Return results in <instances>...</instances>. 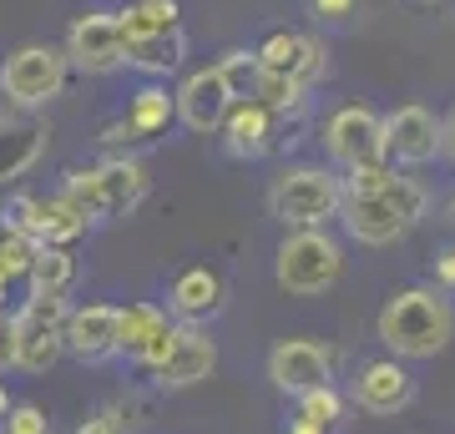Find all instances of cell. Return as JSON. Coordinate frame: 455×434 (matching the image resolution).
<instances>
[{
  "label": "cell",
  "mask_w": 455,
  "mask_h": 434,
  "mask_svg": "<svg viewBox=\"0 0 455 434\" xmlns=\"http://www.w3.org/2000/svg\"><path fill=\"white\" fill-rule=\"evenodd\" d=\"M374 334L395 359H435L455 338V304L440 288H400L385 298Z\"/></svg>",
  "instance_id": "6da1fadb"
},
{
  "label": "cell",
  "mask_w": 455,
  "mask_h": 434,
  "mask_svg": "<svg viewBox=\"0 0 455 434\" xmlns=\"http://www.w3.org/2000/svg\"><path fill=\"white\" fill-rule=\"evenodd\" d=\"M425 208H430L425 182L410 178V172H395L379 193L344 197L339 202V223H344V233H349L359 248H390V242H400L410 227L420 223Z\"/></svg>",
  "instance_id": "7a4b0ae2"
},
{
  "label": "cell",
  "mask_w": 455,
  "mask_h": 434,
  "mask_svg": "<svg viewBox=\"0 0 455 434\" xmlns=\"http://www.w3.org/2000/svg\"><path fill=\"white\" fill-rule=\"evenodd\" d=\"M147 187H152V182H147L142 162L107 157V162H97V167H66L56 193L97 227V223H116V217L137 212L142 197H147Z\"/></svg>",
  "instance_id": "3957f363"
},
{
  "label": "cell",
  "mask_w": 455,
  "mask_h": 434,
  "mask_svg": "<svg viewBox=\"0 0 455 434\" xmlns=\"http://www.w3.org/2000/svg\"><path fill=\"white\" fill-rule=\"evenodd\" d=\"M344 278V242L329 238L324 227H293L274 253V283L293 298L329 293Z\"/></svg>",
  "instance_id": "277c9868"
},
{
  "label": "cell",
  "mask_w": 455,
  "mask_h": 434,
  "mask_svg": "<svg viewBox=\"0 0 455 434\" xmlns=\"http://www.w3.org/2000/svg\"><path fill=\"white\" fill-rule=\"evenodd\" d=\"M339 202H344L339 172L314 167V162L278 172L274 187H268V212H274L289 233L293 227H324L329 217H339Z\"/></svg>",
  "instance_id": "5b68a950"
},
{
  "label": "cell",
  "mask_w": 455,
  "mask_h": 434,
  "mask_svg": "<svg viewBox=\"0 0 455 434\" xmlns=\"http://www.w3.org/2000/svg\"><path fill=\"white\" fill-rule=\"evenodd\" d=\"M66 313H71L66 293H26V304L11 313V328H16V369L46 374L66 354V343H61Z\"/></svg>",
  "instance_id": "8992f818"
},
{
  "label": "cell",
  "mask_w": 455,
  "mask_h": 434,
  "mask_svg": "<svg viewBox=\"0 0 455 434\" xmlns=\"http://www.w3.org/2000/svg\"><path fill=\"white\" fill-rule=\"evenodd\" d=\"M66 71H71V61H66L61 46H20L0 66V91L11 107L36 112L66 91Z\"/></svg>",
  "instance_id": "52a82bcc"
},
{
  "label": "cell",
  "mask_w": 455,
  "mask_h": 434,
  "mask_svg": "<svg viewBox=\"0 0 455 434\" xmlns=\"http://www.w3.org/2000/svg\"><path fill=\"white\" fill-rule=\"evenodd\" d=\"M379 152H385L390 167H430L445 152L440 116L430 107H420V101L395 107L390 116H379Z\"/></svg>",
  "instance_id": "ba28073f"
},
{
  "label": "cell",
  "mask_w": 455,
  "mask_h": 434,
  "mask_svg": "<svg viewBox=\"0 0 455 434\" xmlns=\"http://www.w3.org/2000/svg\"><path fill=\"white\" fill-rule=\"evenodd\" d=\"M319 142H324L329 162L344 167V172L349 167H364V162H385V152H379V112L364 107V101L334 107L324 131H319Z\"/></svg>",
  "instance_id": "9c48e42d"
},
{
  "label": "cell",
  "mask_w": 455,
  "mask_h": 434,
  "mask_svg": "<svg viewBox=\"0 0 455 434\" xmlns=\"http://www.w3.org/2000/svg\"><path fill=\"white\" fill-rule=\"evenodd\" d=\"M253 56H259V71L263 76H283V81H299V86H319L324 81V71H329V51H324V41H314V36H304V31H268L253 46Z\"/></svg>",
  "instance_id": "30bf717a"
},
{
  "label": "cell",
  "mask_w": 455,
  "mask_h": 434,
  "mask_svg": "<svg viewBox=\"0 0 455 434\" xmlns=\"http://www.w3.org/2000/svg\"><path fill=\"white\" fill-rule=\"evenodd\" d=\"M66 61L86 71V76H112L127 66V36L116 26L112 11H86L71 36H66Z\"/></svg>",
  "instance_id": "8fae6325"
},
{
  "label": "cell",
  "mask_w": 455,
  "mask_h": 434,
  "mask_svg": "<svg viewBox=\"0 0 455 434\" xmlns=\"http://www.w3.org/2000/svg\"><path fill=\"white\" fill-rule=\"evenodd\" d=\"M334 364L339 354L319 338H278L268 354V379L278 394H304V389L334 384Z\"/></svg>",
  "instance_id": "7c38bea8"
},
{
  "label": "cell",
  "mask_w": 455,
  "mask_h": 434,
  "mask_svg": "<svg viewBox=\"0 0 455 434\" xmlns=\"http://www.w3.org/2000/svg\"><path fill=\"white\" fill-rule=\"evenodd\" d=\"M172 328L178 323L167 319V308L157 304H127L116 308V354H127L142 374H152L172 349Z\"/></svg>",
  "instance_id": "4fadbf2b"
},
{
  "label": "cell",
  "mask_w": 455,
  "mask_h": 434,
  "mask_svg": "<svg viewBox=\"0 0 455 434\" xmlns=\"http://www.w3.org/2000/svg\"><path fill=\"white\" fill-rule=\"evenodd\" d=\"M415 394H420V384L410 379V369L400 359H370L349 379V404L364 409V414H405L415 404Z\"/></svg>",
  "instance_id": "5bb4252c"
},
{
  "label": "cell",
  "mask_w": 455,
  "mask_h": 434,
  "mask_svg": "<svg viewBox=\"0 0 455 434\" xmlns=\"http://www.w3.org/2000/svg\"><path fill=\"white\" fill-rule=\"evenodd\" d=\"M212 369H218V338L208 334V323H178L167 359L152 369V384L157 389H193L203 379H212Z\"/></svg>",
  "instance_id": "9a60e30c"
},
{
  "label": "cell",
  "mask_w": 455,
  "mask_h": 434,
  "mask_svg": "<svg viewBox=\"0 0 455 434\" xmlns=\"http://www.w3.org/2000/svg\"><path fill=\"white\" fill-rule=\"evenodd\" d=\"M228 107H233V91H228V81L218 66H203V71H188L182 86L172 91V112L188 131L197 137H212V131L223 127Z\"/></svg>",
  "instance_id": "2e32d148"
},
{
  "label": "cell",
  "mask_w": 455,
  "mask_h": 434,
  "mask_svg": "<svg viewBox=\"0 0 455 434\" xmlns=\"http://www.w3.org/2000/svg\"><path fill=\"white\" fill-rule=\"evenodd\" d=\"M278 127H283V116L268 112L263 101L253 97H233V107H228L223 116V152L238 162H263L268 152L278 146Z\"/></svg>",
  "instance_id": "e0dca14e"
},
{
  "label": "cell",
  "mask_w": 455,
  "mask_h": 434,
  "mask_svg": "<svg viewBox=\"0 0 455 434\" xmlns=\"http://www.w3.org/2000/svg\"><path fill=\"white\" fill-rule=\"evenodd\" d=\"M228 308V283L212 263H188L167 283V313L172 323H212Z\"/></svg>",
  "instance_id": "ac0fdd59"
},
{
  "label": "cell",
  "mask_w": 455,
  "mask_h": 434,
  "mask_svg": "<svg viewBox=\"0 0 455 434\" xmlns=\"http://www.w3.org/2000/svg\"><path fill=\"white\" fill-rule=\"evenodd\" d=\"M61 343L82 364H107L116 359V304H82L61 323Z\"/></svg>",
  "instance_id": "d6986e66"
},
{
  "label": "cell",
  "mask_w": 455,
  "mask_h": 434,
  "mask_svg": "<svg viewBox=\"0 0 455 434\" xmlns=\"http://www.w3.org/2000/svg\"><path fill=\"white\" fill-rule=\"evenodd\" d=\"M46 137L51 131L41 122H31V116H0V187L26 178L36 162H41Z\"/></svg>",
  "instance_id": "ffe728a7"
},
{
  "label": "cell",
  "mask_w": 455,
  "mask_h": 434,
  "mask_svg": "<svg viewBox=\"0 0 455 434\" xmlns=\"http://www.w3.org/2000/svg\"><path fill=\"white\" fill-rule=\"evenodd\" d=\"M122 122H127L132 142H157V137H167L172 122H178V112H172V91H167L163 81H147L142 91H132Z\"/></svg>",
  "instance_id": "44dd1931"
},
{
  "label": "cell",
  "mask_w": 455,
  "mask_h": 434,
  "mask_svg": "<svg viewBox=\"0 0 455 434\" xmlns=\"http://www.w3.org/2000/svg\"><path fill=\"white\" fill-rule=\"evenodd\" d=\"M182 56H188V36H182V31L127 41V66H132V71H142V76H152V81H167L182 66Z\"/></svg>",
  "instance_id": "7402d4cb"
},
{
  "label": "cell",
  "mask_w": 455,
  "mask_h": 434,
  "mask_svg": "<svg viewBox=\"0 0 455 434\" xmlns=\"http://www.w3.org/2000/svg\"><path fill=\"white\" fill-rule=\"evenodd\" d=\"M112 16H116V26H122L127 41L182 31V5H178V0H127L122 11H112Z\"/></svg>",
  "instance_id": "603a6c76"
},
{
  "label": "cell",
  "mask_w": 455,
  "mask_h": 434,
  "mask_svg": "<svg viewBox=\"0 0 455 434\" xmlns=\"http://www.w3.org/2000/svg\"><path fill=\"white\" fill-rule=\"evenodd\" d=\"M92 233L82 212L71 208L61 193L56 197H41V227H36V248H76V242Z\"/></svg>",
  "instance_id": "cb8c5ba5"
},
{
  "label": "cell",
  "mask_w": 455,
  "mask_h": 434,
  "mask_svg": "<svg viewBox=\"0 0 455 434\" xmlns=\"http://www.w3.org/2000/svg\"><path fill=\"white\" fill-rule=\"evenodd\" d=\"M26 283H31V293H71V283H76V253L71 248H36Z\"/></svg>",
  "instance_id": "d4e9b609"
},
{
  "label": "cell",
  "mask_w": 455,
  "mask_h": 434,
  "mask_svg": "<svg viewBox=\"0 0 455 434\" xmlns=\"http://www.w3.org/2000/svg\"><path fill=\"white\" fill-rule=\"evenodd\" d=\"M293 419H299V424H314V430H324V434H339V424H344V394L334 384L304 389V394H293Z\"/></svg>",
  "instance_id": "484cf974"
},
{
  "label": "cell",
  "mask_w": 455,
  "mask_h": 434,
  "mask_svg": "<svg viewBox=\"0 0 455 434\" xmlns=\"http://www.w3.org/2000/svg\"><path fill=\"white\" fill-rule=\"evenodd\" d=\"M36 227H41V197L36 193L5 197V208H0V233H16V238L36 242Z\"/></svg>",
  "instance_id": "4316f807"
},
{
  "label": "cell",
  "mask_w": 455,
  "mask_h": 434,
  "mask_svg": "<svg viewBox=\"0 0 455 434\" xmlns=\"http://www.w3.org/2000/svg\"><path fill=\"white\" fill-rule=\"evenodd\" d=\"M212 66L223 71V81H228V91H233V97H248V91H253V76H259V56H253V46L223 51Z\"/></svg>",
  "instance_id": "83f0119b"
},
{
  "label": "cell",
  "mask_w": 455,
  "mask_h": 434,
  "mask_svg": "<svg viewBox=\"0 0 455 434\" xmlns=\"http://www.w3.org/2000/svg\"><path fill=\"white\" fill-rule=\"evenodd\" d=\"M31 257H36V242L16 238V233H0V288H16V283H26V273H31Z\"/></svg>",
  "instance_id": "f1b7e54d"
},
{
  "label": "cell",
  "mask_w": 455,
  "mask_h": 434,
  "mask_svg": "<svg viewBox=\"0 0 455 434\" xmlns=\"http://www.w3.org/2000/svg\"><path fill=\"white\" fill-rule=\"evenodd\" d=\"M0 434H51V414L36 399H16L11 414L0 419Z\"/></svg>",
  "instance_id": "f546056e"
},
{
  "label": "cell",
  "mask_w": 455,
  "mask_h": 434,
  "mask_svg": "<svg viewBox=\"0 0 455 434\" xmlns=\"http://www.w3.org/2000/svg\"><path fill=\"white\" fill-rule=\"evenodd\" d=\"M71 434H132V409L127 404H107L97 414H86Z\"/></svg>",
  "instance_id": "4dcf8cb0"
},
{
  "label": "cell",
  "mask_w": 455,
  "mask_h": 434,
  "mask_svg": "<svg viewBox=\"0 0 455 434\" xmlns=\"http://www.w3.org/2000/svg\"><path fill=\"white\" fill-rule=\"evenodd\" d=\"M355 11H359V0H309V16L324 20V26H344Z\"/></svg>",
  "instance_id": "1f68e13d"
},
{
  "label": "cell",
  "mask_w": 455,
  "mask_h": 434,
  "mask_svg": "<svg viewBox=\"0 0 455 434\" xmlns=\"http://www.w3.org/2000/svg\"><path fill=\"white\" fill-rule=\"evenodd\" d=\"M430 273H435V288L440 293H455V248L445 242V248H435V257H430Z\"/></svg>",
  "instance_id": "d6a6232c"
},
{
  "label": "cell",
  "mask_w": 455,
  "mask_h": 434,
  "mask_svg": "<svg viewBox=\"0 0 455 434\" xmlns=\"http://www.w3.org/2000/svg\"><path fill=\"white\" fill-rule=\"evenodd\" d=\"M16 369V328H11V313H0V374Z\"/></svg>",
  "instance_id": "836d02e7"
},
{
  "label": "cell",
  "mask_w": 455,
  "mask_h": 434,
  "mask_svg": "<svg viewBox=\"0 0 455 434\" xmlns=\"http://www.w3.org/2000/svg\"><path fill=\"white\" fill-rule=\"evenodd\" d=\"M440 131H445V152H451V157H455V112L445 116V122H440Z\"/></svg>",
  "instance_id": "e575fe53"
},
{
  "label": "cell",
  "mask_w": 455,
  "mask_h": 434,
  "mask_svg": "<svg viewBox=\"0 0 455 434\" xmlns=\"http://www.w3.org/2000/svg\"><path fill=\"white\" fill-rule=\"evenodd\" d=\"M283 434H324V430H314V424H299V419H289V430Z\"/></svg>",
  "instance_id": "d590c367"
},
{
  "label": "cell",
  "mask_w": 455,
  "mask_h": 434,
  "mask_svg": "<svg viewBox=\"0 0 455 434\" xmlns=\"http://www.w3.org/2000/svg\"><path fill=\"white\" fill-rule=\"evenodd\" d=\"M11 404H16V399H11V394H5V384H0V419L11 414Z\"/></svg>",
  "instance_id": "8d00e7d4"
},
{
  "label": "cell",
  "mask_w": 455,
  "mask_h": 434,
  "mask_svg": "<svg viewBox=\"0 0 455 434\" xmlns=\"http://www.w3.org/2000/svg\"><path fill=\"white\" fill-rule=\"evenodd\" d=\"M5 293H11V288H0V313H5Z\"/></svg>",
  "instance_id": "74e56055"
},
{
  "label": "cell",
  "mask_w": 455,
  "mask_h": 434,
  "mask_svg": "<svg viewBox=\"0 0 455 434\" xmlns=\"http://www.w3.org/2000/svg\"><path fill=\"white\" fill-rule=\"evenodd\" d=\"M451 217H455V193H451Z\"/></svg>",
  "instance_id": "f35d334b"
},
{
  "label": "cell",
  "mask_w": 455,
  "mask_h": 434,
  "mask_svg": "<svg viewBox=\"0 0 455 434\" xmlns=\"http://www.w3.org/2000/svg\"><path fill=\"white\" fill-rule=\"evenodd\" d=\"M430 5H435V0H430Z\"/></svg>",
  "instance_id": "ab89813d"
}]
</instances>
